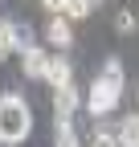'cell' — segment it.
I'll return each mask as SVG.
<instances>
[{"instance_id": "cell-7", "label": "cell", "mask_w": 139, "mask_h": 147, "mask_svg": "<svg viewBox=\"0 0 139 147\" xmlns=\"http://www.w3.org/2000/svg\"><path fill=\"white\" fill-rule=\"evenodd\" d=\"M12 49H21V25L16 21H0V61H4Z\"/></svg>"}, {"instance_id": "cell-5", "label": "cell", "mask_w": 139, "mask_h": 147, "mask_svg": "<svg viewBox=\"0 0 139 147\" xmlns=\"http://www.w3.org/2000/svg\"><path fill=\"white\" fill-rule=\"evenodd\" d=\"M45 82L53 86V90L74 82V65H70V57H61V53H57V57H49V65H45Z\"/></svg>"}, {"instance_id": "cell-1", "label": "cell", "mask_w": 139, "mask_h": 147, "mask_svg": "<svg viewBox=\"0 0 139 147\" xmlns=\"http://www.w3.org/2000/svg\"><path fill=\"white\" fill-rule=\"evenodd\" d=\"M33 131V110L21 94H0V143H25Z\"/></svg>"}, {"instance_id": "cell-12", "label": "cell", "mask_w": 139, "mask_h": 147, "mask_svg": "<svg viewBox=\"0 0 139 147\" xmlns=\"http://www.w3.org/2000/svg\"><path fill=\"white\" fill-rule=\"evenodd\" d=\"M41 4H45V12H49V16H57V12H65V0H41Z\"/></svg>"}, {"instance_id": "cell-4", "label": "cell", "mask_w": 139, "mask_h": 147, "mask_svg": "<svg viewBox=\"0 0 139 147\" xmlns=\"http://www.w3.org/2000/svg\"><path fill=\"white\" fill-rule=\"evenodd\" d=\"M45 65H49V53H45L41 45L21 49V69H25V78H45Z\"/></svg>"}, {"instance_id": "cell-2", "label": "cell", "mask_w": 139, "mask_h": 147, "mask_svg": "<svg viewBox=\"0 0 139 147\" xmlns=\"http://www.w3.org/2000/svg\"><path fill=\"white\" fill-rule=\"evenodd\" d=\"M119 98H123V82L102 74V78H94L90 90H86V110H90L94 119H102V115H111V110L119 106Z\"/></svg>"}, {"instance_id": "cell-10", "label": "cell", "mask_w": 139, "mask_h": 147, "mask_svg": "<svg viewBox=\"0 0 139 147\" xmlns=\"http://www.w3.org/2000/svg\"><path fill=\"white\" fill-rule=\"evenodd\" d=\"M115 29H119V33H135V12H127V8H123V12L115 16Z\"/></svg>"}, {"instance_id": "cell-8", "label": "cell", "mask_w": 139, "mask_h": 147, "mask_svg": "<svg viewBox=\"0 0 139 147\" xmlns=\"http://www.w3.org/2000/svg\"><path fill=\"white\" fill-rule=\"evenodd\" d=\"M119 147H139V115H127L119 123Z\"/></svg>"}, {"instance_id": "cell-13", "label": "cell", "mask_w": 139, "mask_h": 147, "mask_svg": "<svg viewBox=\"0 0 139 147\" xmlns=\"http://www.w3.org/2000/svg\"><path fill=\"white\" fill-rule=\"evenodd\" d=\"M90 147H98V143H90Z\"/></svg>"}, {"instance_id": "cell-9", "label": "cell", "mask_w": 139, "mask_h": 147, "mask_svg": "<svg viewBox=\"0 0 139 147\" xmlns=\"http://www.w3.org/2000/svg\"><path fill=\"white\" fill-rule=\"evenodd\" d=\"M90 8H94V0H65V16H70V21L90 16Z\"/></svg>"}, {"instance_id": "cell-11", "label": "cell", "mask_w": 139, "mask_h": 147, "mask_svg": "<svg viewBox=\"0 0 139 147\" xmlns=\"http://www.w3.org/2000/svg\"><path fill=\"white\" fill-rule=\"evenodd\" d=\"M102 74H107V78H119V82H123V61H119V57H107Z\"/></svg>"}, {"instance_id": "cell-6", "label": "cell", "mask_w": 139, "mask_h": 147, "mask_svg": "<svg viewBox=\"0 0 139 147\" xmlns=\"http://www.w3.org/2000/svg\"><path fill=\"white\" fill-rule=\"evenodd\" d=\"M78 106H82V94H78V86H74V82L53 90V115H74Z\"/></svg>"}, {"instance_id": "cell-3", "label": "cell", "mask_w": 139, "mask_h": 147, "mask_svg": "<svg viewBox=\"0 0 139 147\" xmlns=\"http://www.w3.org/2000/svg\"><path fill=\"white\" fill-rule=\"evenodd\" d=\"M45 37H49V45H57V49H70V45H74V29H70V16H65V12L49 16V25H45Z\"/></svg>"}]
</instances>
